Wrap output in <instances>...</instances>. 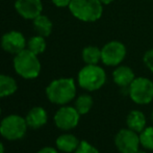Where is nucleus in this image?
<instances>
[{"mask_svg": "<svg viewBox=\"0 0 153 153\" xmlns=\"http://www.w3.org/2000/svg\"><path fill=\"white\" fill-rule=\"evenodd\" d=\"M76 95V85L72 78L55 79L46 88V96L50 102L65 105L72 101Z\"/></svg>", "mask_w": 153, "mask_h": 153, "instance_id": "nucleus-1", "label": "nucleus"}, {"mask_svg": "<svg viewBox=\"0 0 153 153\" xmlns=\"http://www.w3.org/2000/svg\"><path fill=\"white\" fill-rule=\"evenodd\" d=\"M14 69L17 74L25 79H33L40 75L41 62L38 55L28 49H24L15 55Z\"/></svg>", "mask_w": 153, "mask_h": 153, "instance_id": "nucleus-2", "label": "nucleus"}, {"mask_svg": "<svg viewBox=\"0 0 153 153\" xmlns=\"http://www.w3.org/2000/svg\"><path fill=\"white\" fill-rule=\"evenodd\" d=\"M71 14L83 22H94L102 16V3L99 0H72L69 5Z\"/></svg>", "mask_w": 153, "mask_h": 153, "instance_id": "nucleus-3", "label": "nucleus"}, {"mask_svg": "<svg viewBox=\"0 0 153 153\" xmlns=\"http://www.w3.org/2000/svg\"><path fill=\"white\" fill-rule=\"evenodd\" d=\"M106 81V74L97 65H87L78 73V83L87 91H97Z\"/></svg>", "mask_w": 153, "mask_h": 153, "instance_id": "nucleus-4", "label": "nucleus"}, {"mask_svg": "<svg viewBox=\"0 0 153 153\" xmlns=\"http://www.w3.org/2000/svg\"><path fill=\"white\" fill-rule=\"evenodd\" d=\"M26 120L19 115H10L0 123V134L8 141H18L27 130Z\"/></svg>", "mask_w": 153, "mask_h": 153, "instance_id": "nucleus-5", "label": "nucleus"}, {"mask_svg": "<svg viewBox=\"0 0 153 153\" xmlns=\"http://www.w3.org/2000/svg\"><path fill=\"white\" fill-rule=\"evenodd\" d=\"M129 95L133 102L148 104L153 100V82L144 77L134 78L129 85Z\"/></svg>", "mask_w": 153, "mask_h": 153, "instance_id": "nucleus-6", "label": "nucleus"}, {"mask_svg": "<svg viewBox=\"0 0 153 153\" xmlns=\"http://www.w3.org/2000/svg\"><path fill=\"white\" fill-rule=\"evenodd\" d=\"M117 149L121 153H135L141 144L140 135L131 129H121L115 137Z\"/></svg>", "mask_w": 153, "mask_h": 153, "instance_id": "nucleus-7", "label": "nucleus"}, {"mask_svg": "<svg viewBox=\"0 0 153 153\" xmlns=\"http://www.w3.org/2000/svg\"><path fill=\"white\" fill-rule=\"evenodd\" d=\"M126 55V48L121 42L113 41L101 49V61L106 66H118Z\"/></svg>", "mask_w": 153, "mask_h": 153, "instance_id": "nucleus-8", "label": "nucleus"}, {"mask_svg": "<svg viewBox=\"0 0 153 153\" xmlns=\"http://www.w3.org/2000/svg\"><path fill=\"white\" fill-rule=\"evenodd\" d=\"M80 114L75 107L62 106L54 115V123L57 128L62 130H70L77 126Z\"/></svg>", "mask_w": 153, "mask_h": 153, "instance_id": "nucleus-9", "label": "nucleus"}, {"mask_svg": "<svg viewBox=\"0 0 153 153\" xmlns=\"http://www.w3.org/2000/svg\"><path fill=\"white\" fill-rule=\"evenodd\" d=\"M27 46L26 40L20 31L13 30L6 32L1 38V47L4 51L12 54H18Z\"/></svg>", "mask_w": 153, "mask_h": 153, "instance_id": "nucleus-10", "label": "nucleus"}, {"mask_svg": "<svg viewBox=\"0 0 153 153\" xmlns=\"http://www.w3.org/2000/svg\"><path fill=\"white\" fill-rule=\"evenodd\" d=\"M15 8L22 18L33 20L42 14L43 4L41 0H17Z\"/></svg>", "mask_w": 153, "mask_h": 153, "instance_id": "nucleus-11", "label": "nucleus"}, {"mask_svg": "<svg viewBox=\"0 0 153 153\" xmlns=\"http://www.w3.org/2000/svg\"><path fill=\"white\" fill-rule=\"evenodd\" d=\"M25 120H26L28 127H30L32 129H38L46 124L47 120H48V116H47L46 111L43 107L36 106L28 111Z\"/></svg>", "mask_w": 153, "mask_h": 153, "instance_id": "nucleus-12", "label": "nucleus"}, {"mask_svg": "<svg viewBox=\"0 0 153 153\" xmlns=\"http://www.w3.org/2000/svg\"><path fill=\"white\" fill-rule=\"evenodd\" d=\"M113 78L116 85H118L119 87H127L131 85L135 77L133 71L129 67L121 66L114 71Z\"/></svg>", "mask_w": 153, "mask_h": 153, "instance_id": "nucleus-13", "label": "nucleus"}, {"mask_svg": "<svg viewBox=\"0 0 153 153\" xmlns=\"http://www.w3.org/2000/svg\"><path fill=\"white\" fill-rule=\"evenodd\" d=\"M79 143L80 142L78 141V139L70 133H65V134L59 135L55 142L57 149L67 153L74 152L79 146Z\"/></svg>", "mask_w": 153, "mask_h": 153, "instance_id": "nucleus-14", "label": "nucleus"}, {"mask_svg": "<svg viewBox=\"0 0 153 153\" xmlns=\"http://www.w3.org/2000/svg\"><path fill=\"white\" fill-rule=\"evenodd\" d=\"M127 126L129 129L135 131V132H140L145 129L146 126V118L144 114L140 111H131L129 113L128 117L126 120Z\"/></svg>", "mask_w": 153, "mask_h": 153, "instance_id": "nucleus-15", "label": "nucleus"}, {"mask_svg": "<svg viewBox=\"0 0 153 153\" xmlns=\"http://www.w3.org/2000/svg\"><path fill=\"white\" fill-rule=\"evenodd\" d=\"M33 26L34 30L39 36H42L44 38H47L51 34L52 31V22L48 17L41 14L36 19H33Z\"/></svg>", "mask_w": 153, "mask_h": 153, "instance_id": "nucleus-16", "label": "nucleus"}, {"mask_svg": "<svg viewBox=\"0 0 153 153\" xmlns=\"http://www.w3.org/2000/svg\"><path fill=\"white\" fill-rule=\"evenodd\" d=\"M17 91V82L8 75L0 74V98L8 97Z\"/></svg>", "mask_w": 153, "mask_h": 153, "instance_id": "nucleus-17", "label": "nucleus"}, {"mask_svg": "<svg viewBox=\"0 0 153 153\" xmlns=\"http://www.w3.org/2000/svg\"><path fill=\"white\" fill-rule=\"evenodd\" d=\"M82 59L87 65H97L101 59V50L95 46L85 47L82 50Z\"/></svg>", "mask_w": 153, "mask_h": 153, "instance_id": "nucleus-18", "label": "nucleus"}, {"mask_svg": "<svg viewBox=\"0 0 153 153\" xmlns=\"http://www.w3.org/2000/svg\"><path fill=\"white\" fill-rule=\"evenodd\" d=\"M27 49L33 52L34 54L39 55L43 53L46 49V41L42 36H34L27 42Z\"/></svg>", "mask_w": 153, "mask_h": 153, "instance_id": "nucleus-19", "label": "nucleus"}, {"mask_svg": "<svg viewBox=\"0 0 153 153\" xmlns=\"http://www.w3.org/2000/svg\"><path fill=\"white\" fill-rule=\"evenodd\" d=\"M93 106V98L90 95H80L75 101V108L81 115H85L91 111Z\"/></svg>", "mask_w": 153, "mask_h": 153, "instance_id": "nucleus-20", "label": "nucleus"}, {"mask_svg": "<svg viewBox=\"0 0 153 153\" xmlns=\"http://www.w3.org/2000/svg\"><path fill=\"white\" fill-rule=\"evenodd\" d=\"M141 145L146 149L153 150V127H147L140 134Z\"/></svg>", "mask_w": 153, "mask_h": 153, "instance_id": "nucleus-21", "label": "nucleus"}, {"mask_svg": "<svg viewBox=\"0 0 153 153\" xmlns=\"http://www.w3.org/2000/svg\"><path fill=\"white\" fill-rule=\"evenodd\" d=\"M74 153H99L98 150L85 141H81Z\"/></svg>", "mask_w": 153, "mask_h": 153, "instance_id": "nucleus-22", "label": "nucleus"}, {"mask_svg": "<svg viewBox=\"0 0 153 153\" xmlns=\"http://www.w3.org/2000/svg\"><path fill=\"white\" fill-rule=\"evenodd\" d=\"M144 62L149 68V70L153 72V49H150L144 55Z\"/></svg>", "mask_w": 153, "mask_h": 153, "instance_id": "nucleus-23", "label": "nucleus"}, {"mask_svg": "<svg viewBox=\"0 0 153 153\" xmlns=\"http://www.w3.org/2000/svg\"><path fill=\"white\" fill-rule=\"evenodd\" d=\"M52 3L54 5L59 6V7H66V6H69L72 0H51Z\"/></svg>", "mask_w": 153, "mask_h": 153, "instance_id": "nucleus-24", "label": "nucleus"}, {"mask_svg": "<svg viewBox=\"0 0 153 153\" xmlns=\"http://www.w3.org/2000/svg\"><path fill=\"white\" fill-rule=\"evenodd\" d=\"M38 153H57V151L56 149H54L52 147H44L41 150H39Z\"/></svg>", "mask_w": 153, "mask_h": 153, "instance_id": "nucleus-25", "label": "nucleus"}, {"mask_svg": "<svg viewBox=\"0 0 153 153\" xmlns=\"http://www.w3.org/2000/svg\"><path fill=\"white\" fill-rule=\"evenodd\" d=\"M99 1H100L102 4H109L111 1H114V0H99Z\"/></svg>", "mask_w": 153, "mask_h": 153, "instance_id": "nucleus-26", "label": "nucleus"}, {"mask_svg": "<svg viewBox=\"0 0 153 153\" xmlns=\"http://www.w3.org/2000/svg\"><path fill=\"white\" fill-rule=\"evenodd\" d=\"M0 153H4V146L1 142H0Z\"/></svg>", "mask_w": 153, "mask_h": 153, "instance_id": "nucleus-27", "label": "nucleus"}, {"mask_svg": "<svg viewBox=\"0 0 153 153\" xmlns=\"http://www.w3.org/2000/svg\"><path fill=\"white\" fill-rule=\"evenodd\" d=\"M135 153H146V152H143V151H140V150H137V151L135 152Z\"/></svg>", "mask_w": 153, "mask_h": 153, "instance_id": "nucleus-28", "label": "nucleus"}, {"mask_svg": "<svg viewBox=\"0 0 153 153\" xmlns=\"http://www.w3.org/2000/svg\"><path fill=\"white\" fill-rule=\"evenodd\" d=\"M151 119H152V121H153V111H152V115H151Z\"/></svg>", "mask_w": 153, "mask_h": 153, "instance_id": "nucleus-29", "label": "nucleus"}, {"mask_svg": "<svg viewBox=\"0 0 153 153\" xmlns=\"http://www.w3.org/2000/svg\"><path fill=\"white\" fill-rule=\"evenodd\" d=\"M0 115H1V108H0Z\"/></svg>", "mask_w": 153, "mask_h": 153, "instance_id": "nucleus-30", "label": "nucleus"}]
</instances>
